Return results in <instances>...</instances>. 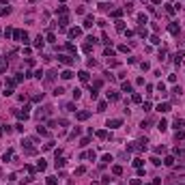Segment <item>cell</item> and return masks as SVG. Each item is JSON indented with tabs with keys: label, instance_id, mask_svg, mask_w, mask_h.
Returning <instances> with one entry per match:
<instances>
[{
	"label": "cell",
	"instance_id": "2e32d148",
	"mask_svg": "<svg viewBox=\"0 0 185 185\" xmlns=\"http://www.w3.org/2000/svg\"><path fill=\"white\" fill-rule=\"evenodd\" d=\"M60 77H63V80H69V77H73V73L67 69V71H63V75H60Z\"/></svg>",
	"mask_w": 185,
	"mask_h": 185
},
{
	"label": "cell",
	"instance_id": "ffe728a7",
	"mask_svg": "<svg viewBox=\"0 0 185 185\" xmlns=\"http://www.w3.org/2000/svg\"><path fill=\"white\" fill-rule=\"evenodd\" d=\"M108 99L110 101H116L118 99V93H108Z\"/></svg>",
	"mask_w": 185,
	"mask_h": 185
},
{
	"label": "cell",
	"instance_id": "7a4b0ae2",
	"mask_svg": "<svg viewBox=\"0 0 185 185\" xmlns=\"http://www.w3.org/2000/svg\"><path fill=\"white\" fill-rule=\"evenodd\" d=\"M50 114H52V105H45L43 110H39V112H37V116H39V118H45V116H50Z\"/></svg>",
	"mask_w": 185,
	"mask_h": 185
},
{
	"label": "cell",
	"instance_id": "ba28073f",
	"mask_svg": "<svg viewBox=\"0 0 185 185\" xmlns=\"http://www.w3.org/2000/svg\"><path fill=\"white\" fill-rule=\"evenodd\" d=\"M168 30L172 32V34H179V30H181V28H179V24H170V28Z\"/></svg>",
	"mask_w": 185,
	"mask_h": 185
},
{
	"label": "cell",
	"instance_id": "cb8c5ba5",
	"mask_svg": "<svg viewBox=\"0 0 185 185\" xmlns=\"http://www.w3.org/2000/svg\"><path fill=\"white\" fill-rule=\"evenodd\" d=\"M177 155H179L181 159H185V151H183V148H177Z\"/></svg>",
	"mask_w": 185,
	"mask_h": 185
},
{
	"label": "cell",
	"instance_id": "d6986e66",
	"mask_svg": "<svg viewBox=\"0 0 185 185\" xmlns=\"http://www.w3.org/2000/svg\"><path fill=\"white\" fill-rule=\"evenodd\" d=\"M123 91L125 93H131V84H129V82H123Z\"/></svg>",
	"mask_w": 185,
	"mask_h": 185
},
{
	"label": "cell",
	"instance_id": "8992f818",
	"mask_svg": "<svg viewBox=\"0 0 185 185\" xmlns=\"http://www.w3.org/2000/svg\"><path fill=\"white\" fill-rule=\"evenodd\" d=\"M28 114H30V108H28V105H26L22 112H17V116H20V118H28Z\"/></svg>",
	"mask_w": 185,
	"mask_h": 185
},
{
	"label": "cell",
	"instance_id": "9c48e42d",
	"mask_svg": "<svg viewBox=\"0 0 185 185\" xmlns=\"http://www.w3.org/2000/svg\"><path fill=\"white\" fill-rule=\"evenodd\" d=\"M157 110L164 114V112H168V110H170V105H168V103H159V105H157Z\"/></svg>",
	"mask_w": 185,
	"mask_h": 185
},
{
	"label": "cell",
	"instance_id": "d6a6232c",
	"mask_svg": "<svg viewBox=\"0 0 185 185\" xmlns=\"http://www.w3.org/2000/svg\"><path fill=\"white\" fill-rule=\"evenodd\" d=\"M153 2H155V4H157V2H159V0H153Z\"/></svg>",
	"mask_w": 185,
	"mask_h": 185
},
{
	"label": "cell",
	"instance_id": "e0dca14e",
	"mask_svg": "<svg viewBox=\"0 0 185 185\" xmlns=\"http://www.w3.org/2000/svg\"><path fill=\"white\" fill-rule=\"evenodd\" d=\"M37 131H39V136H50V134H47V129H45V127H41V125L37 127Z\"/></svg>",
	"mask_w": 185,
	"mask_h": 185
},
{
	"label": "cell",
	"instance_id": "44dd1931",
	"mask_svg": "<svg viewBox=\"0 0 185 185\" xmlns=\"http://www.w3.org/2000/svg\"><path fill=\"white\" fill-rule=\"evenodd\" d=\"M116 30H125V22H116Z\"/></svg>",
	"mask_w": 185,
	"mask_h": 185
},
{
	"label": "cell",
	"instance_id": "3957f363",
	"mask_svg": "<svg viewBox=\"0 0 185 185\" xmlns=\"http://www.w3.org/2000/svg\"><path fill=\"white\" fill-rule=\"evenodd\" d=\"M58 60H60L63 65H73V58H71V56H65V54L58 56Z\"/></svg>",
	"mask_w": 185,
	"mask_h": 185
},
{
	"label": "cell",
	"instance_id": "30bf717a",
	"mask_svg": "<svg viewBox=\"0 0 185 185\" xmlns=\"http://www.w3.org/2000/svg\"><path fill=\"white\" fill-rule=\"evenodd\" d=\"M88 116H91V112H77V118H80V121H86Z\"/></svg>",
	"mask_w": 185,
	"mask_h": 185
},
{
	"label": "cell",
	"instance_id": "7402d4cb",
	"mask_svg": "<svg viewBox=\"0 0 185 185\" xmlns=\"http://www.w3.org/2000/svg\"><path fill=\"white\" fill-rule=\"evenodd\" d=\"M112 172H114V174H121L123 168H121V166H114V168H112Z\"/></svg>",
	"mask_w": 185,
	"mask_h": 185
},
{
	"label": "cell",
	"instance_id": "4316f807",
	"mask_svg": "<svg viewBox=\"0 0 185 185\" xmlns=\"http://www.w3.org/2000/svg\"><path fill=\"white\" fill-rule=\"evenodd\" d=\"M47 185H56V179L54 177H47Z\"/></svg>",
	"mask_w": 185,
	"mask_h": 185
},
{
	"label": "cell",
	"instance_id": "836d02e7",
	"mask_svg": "<svg viewBox=\"0 0 185 185\" xmlns=\"http://www.w3.org/2000/svg\"><path fill=\"white\" fill-rule=\"evenodd\" d=\"M0 179H2V170H0Z\"/></svg>",
	"mask_w": 185,
	"mask_h": 185
},
{
	"label": "cell",
	"instance_id": "f1b7e54d",
	"mask_svg": "<svg viewBox=\"0 0 185 185\" xmlns=\"http://www.w3.org/2000/svg\"><path fill=\"white\" fill-rule=\"evenodd\" d=\"M157 91H159V93H164V91H166V86H164V82H159V84H157Z\"/></svg>",
	"mask_w": 185,
	"mask_h": 185
},
{
	"label": "cell",
	"instance_id": "5bb4252c",
	"mask_svg": "<svg viewBox=\"0 0 185 185\" xmlns=\"http://www.w3.org/2000/svg\"><path fill=\"white\" fill-rule=\"evenodd\" d=\"M157 129H159V131H166V129H168V123H166V121H159Z\"/></svg>",
	"mask_w": 185,
	"mask_h": 185
},
{
	"label": "cell",
	"instance_id": "1f68e13d",
	"mask_svg": "<svg viewBox=\"0 0 185 185\" xmlns=\"http://www.w3.org/2000/svg\"><path fill=\"white\" fill-rule=\"evenodd\" d=\"M0 136H2V125H0Z\"/></svg>",
	"mask_w": 185,
	"mask_h": 185
},
{
	"label": "cell",
	"instance_id": "277c9868",
	"mask_svg": "<svg viewBox=\"0 0 185 185\" xmlns=\"http://www.w3.org/2000/svg\"><path fill=\"white\" fill-rule=\"evenodd\" d=\"M7 67H9V60L4 56H0V73H4L7 71Z\"/></svg>",
	"mask_w": 185,
	"mask_h": 185
},
{
	"label": "cell",
	"instance_id": "52a82bcc",
	"mask_svg": "<svg viewBox=\"0 0 185 185\" xmlns=\"http://www.w3.org/2000/svg\"><path fill=\"white\" fill-rule=\"evenodd\" d=\"M82 34V28H71L69 30V37H80Z\"/></svg>",
	"mask_w": 185,
	"mask_h": 185
},
{
	"label": "cell",
	"instance_id": "7c38bea8",
	"mask_svg": "<svg viewBox=\"0 0 185 185\" xmlns=\"http://www.w3.org/2000/svg\"><path fill=\"white\" fill-rule=\"evenodd\" d=\"M77 77H80L82 82H88V73H86V71H80V73H77Z\"/></svg>",
	"mask_w": 185,
	"mask_h": 185
},
{
	"label": "cell",
	"instance_id": "484cf974",
	"mask_svg": "<svg viewBox=\"0 0 185 185\" xmlns=\"http://www.w3.org/2000/svg\"><path fill=\"white\" fill-rule=\"evenodd\" d=\"M112 162V155H103V164H110Z\"/></svg>",
	"mask_w": 185,
	"mask_h": 185
},
{
	"label": "cell",
	"instance_id": "603a6c76",
	"mask_svg": "<svg viewBox=\"0 0 185 185\" xmlns=\"http://www.w3.org/2000/svg\"><path fill=\"white\" fill-rule=\"evenodd\" d=\"M164 164H166V166H172V164H174V159H172V157H166Z\"/></svg>",
	"mask_w": 185,
	"mask_h": 185
},
{
	"label": "cell",
	"instance_id": "f546056e",
	"mask_svg": "<svg viewBox=\"0 0 185 185\" xmlns=\"http://www.w3.org/2000/svg\"><path fill=\"white\" fill-rule=\"evenodd\" d=\"M37 168H39V170H45V162H43V159H41V162L37 164Z\"/></svg>",
	"mask_w": 185,
	"mask_h": 185
},
{
	"label": "cell",
	"instance_id": "83f0119b",
	"mask_svg": "<svg viewBox=\"0 0 185 185\" xmlns=\"http://www.w3.org/2000/svg\"><path fill=\"white\" fill-rule=\"evenodd\" d=\"M112 15H114V17H121V15H123V11H121V9H116V11H112Z\"/></svg>",
	"mask_w": 185,
	"mask_h": 185
},
{
	"label": "cell",
	"instance_id": "5b68a950",
	"mask_svg": "<svg viewBox=\"0 0 185 185\" xmlns=\"http://www.w3.org/2000/svg\"><path fill=\"white\" fill-rule=\"evenodd\" d=\"M121 125H123L121 118H112V121H108V127H112V129H114V127H121Z\"/></svg>",
	"mask_w": 185,
	"mask_h": 185
},
{
	"label": "cell",
	"instance_id": "ac0fdd59",
	"mask_svg": "<svg viewBox=\"0 0 185 185\" xmlns=\"http://www.w3.org/2000/svg\"><path fill=\"white\" fill-rule=\"evenodd\" d=\"M67 22H69V20H67V15H60V22H58V24H60V26H63V28H65V26H67Z\"/></svg>",
	"mask_w": 185,
	"mask_h": 185
},
{
	"label": "cell",
	"instance_id": "9a60e30c",
	"mask_svg": "<svg viewBox=\"0 0 185 185\" xmlns=\"http://www.w3.org/2000/svg\"><path fill=\"white\" fill-rule=\"evenodd\" d=\"M54 75H56V71H50V73H47V77H45L47 84H50V82H54Z\"/></svg>",
	"mask_w": 185,
	"mask_h": 185
},
{
	"label": "cell",
	"instance_id": "4dcf8cb0",
	"mask_svg": "<svg viewBox=\"0 0 185 185\" xmlns=\"http://www.w3.org/2000/svg\"><path fill=\"white\" fill-rule=\"evenodd\" d=\"M168 185H183V183H174V179H170V181H168Z\"/></svg>",
	"mask_w": 185,
	"mask_h": 185
},
{
	"label": "cell",
	"instance_id": "8fae6325",
	"mask_svg": "<svg viewBox=\"0 0 185 185\" xmlns=\"http://www.w3.org/2000/svg\"><path fill=\"white\" fill-rule=\"evenodd\" d=\"M34 47H43V37H41V34L34 39Z\"/></svg>",
	"mask_w": 185,
	"mask_h": 185
},
{
	"label": "cell",
	"instance_id": "6da1fadb",
	"mask_svg": "<svg viewBox=\"0 0 185 185\" xmlns=\"http://www.w3.org/2000/svg\"><path fill=\"white\" fill-rule=\"evenodd\" d=\"M22 144H26V153H28V155H34V153H37V148L32 146V144H34V140H32V138H26Z\"/></svg>",
	"mask_w": 185,
	"mask_h": 185
},
{
	"label": "cell",
	"instance_id": "d4e9b609",
	"mask_svg": "<svg viewBox=\"0 0 185 185\" xmlns=\"http://www.w3.org/2000/svg\"><path fill=\"white\" fill-rule=\"evenodd\" d=\"M105 108H108V103H105V101H101V103H99V112H103Z\"/></svg>",
	"mask_w": 185,
	"mask_h": 185
},
{
	"label": "cell",
	"instance_id": "4fadbf2b",
	"mask_svg": "<svg viewBox=\"0 0 185 185\" xmlns=\"http://www.w3.org/2000/svg\"><path fill=\"white\" fill-rule=\"evenodd\" d=\"M91 26H93V15H88L84 20V28H91Z\"/></svg>",
	"mask_w": 185,
	"mask_h": 185
}]
</instances>
